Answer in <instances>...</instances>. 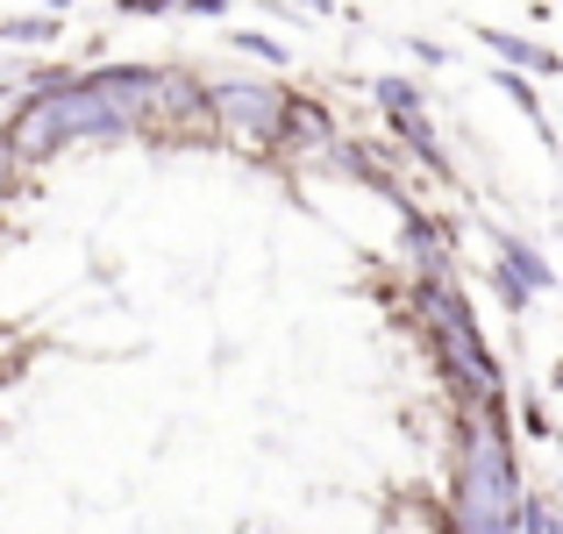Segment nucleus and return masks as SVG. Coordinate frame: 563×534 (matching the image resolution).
<instances>
[{
	"instance_id": "1",
	"label": "nucleus",
	"mask_w": 563,
	"mask_h": 534,
	"mask_svg": "<svg viewBox=\"0 0 563 534\" xmlns=\"http://www.w3.org/2000/svg\"><path fill=\"white\" fill-rule=\"evenodd\" d=\"M278 114H286V86L278 79H250V71L207 79V136L235 143L243 157H264V165H272Z\"/></svg>"
},
{
	"instance_id": "2",
	"label": "nucleus",
	"mask_w": 563,
	"mask_h": 534,
	"mask_svg": "<svg viewBox=\"0 0 563 534\" xmlns=\"http://www.w3.org/2000/svg\"><path fill=\"white\" fill-rule=\"evenodd\" d=\"M343 136L335 129V114L321 108L314 93H300V86H286V114H278V143H272V165H314L329 143Z\"/></svg>"
},
{
	"instance_id": "3",
	"label": "nucleus",
	"mask_w": 563,
	"mask_h": 534,
	"mask_svg": "<svg viewBox=\"0 0 563 534\" xmlns=\"http://www.w3.org/2000/svg\"><path fill=\"white\" fill-rule=\"evenodd\" d=\"M478 43L499 57L493 71H514V79H563V57H556V43H542V36H521V29L478 22Z\"/></svg>"
},
{
	"instance_id": "4",
	"label": "nucleus",
	"mask_w": 563,
	"mask_h": 534,
	"mask_svg": "<svg viewBox=\"0 0 563 534\" xmlns=\"http://www.w3.org/2000/svg\"><path fill=\"white\" fill-rule=\"evenodd\" d=\"M493 271H507L521 292H556V271L521 229H493Z\"/></svg>"
},
{
	"instance_id": "5",
	"label": "nucleus",
	"mask_w": 563,
	"mask_h": 534,
	"mask_svg": "<svg viewBox=\"0 0 563 534\" xmlns=\"http://www.w3.org/2000/svg\"><path fill=\"white\" fill-rule=\"evenodd\" d=\"M372 100L385 108V122H407V114H428V93H421V79H407V71H378V79H372Z\"/></svg>"
},
{
	"instance_id": "6",
	"label": "nucleus",
	"mask_w": 563,
	"mask_h": 534,
	"mask_svg": "<svg viewBox=\"0 0 563 534\" xmlns=\"http://www.w3.org/2000/svg\"><path fill=\"white\" fill-rule=\"evenodd\" d=\"M514 427H521L528 442H556V413L542 392H514Z\"/></svg>"
},
{
	"instance_id": "7",
	"label": "nucleus",
	"mask_w": 563,
	"mask_h": 534,
	"mask_svg": "<svg viewBox=\"0 0 563 534\" xmlns=\"http://www.w3.org/2000/svg\"><path fill=\"white\" fill-rule=\"evenodd\" d=\"M57 36V14H0V43H22V51H36V43Z\"/></svg>"
},
{
	"instance_id": "8",
	"label": "nucleus",
	"mask_w": 563,
	"mask_h": 534,
	"mask_svg": "<svg viewBox=\"0 0 563 534\" xmlns=\"http://www.w3.org/2000/svg\"><path fill=\"white\" fill-rule=\"evenodd\" d=\"M229 43H235V51H243V57H264V65H272V71H278V65H286V57H292L286 43H278V36H264V29H229Z\"/></svg>"
},
{
	"instance_id": "9",
	"label": "nucleus",
	"mask_w": 563,
	"mask_h": 534,
	"mask_svg": "<svg viewBox=\"0 0 563 534\" xmlns=\"http://www.w3.org/2000/svg\"><path fill=\"white\" fill-rule=\"evenodd\" d=\"M485 286H493V292H499V314H507V321H521V314H528V307H536V292H521V286H514V278H507V271H493V278H485Z\"/></svg>"
},
{
	"instance_id": "10",
	"label": "nucleus",
	"mask_w": 563,
	"mask_h": 534,
	"mask_svg": "<svg viewBox=\"0 0 563 534\" xmlns=\"http://www.w3.org/2000/svg\"><path fill=\"white\" fill-rule=\"evenodd\" d=\"M22 186H29V171L14 165V151L0 143V200H8V192H22Z\"/></svg>"
},
{
	"instance_id": "11",
	"label": "nucleus",
	"mask_w": 563,
	"mask_h": 534,
	"mask_svg": "<svg viewBox=\"0 0 563 534\" xmlns=\"http://www.w3.org/2000/svg\"><path fill=\"white\" fill-rule=\"evenodd\" d=\"M179 14H192V22H229V0H186Z\"/></svg>"
},
{
	"instance_id": "12",
	"label": "nucleus",
	"mask_w": 563,
	"mask_h": 534,
	"mask_svg": "<svg viewBox=\"0 0 563 534\" xmlns=\"http://www.w3.org/2000/svg\"><path fill=\"white\" fill-rule=\"evenodd\" d=\"M407 51L421 57V65H450V43H428V36H407Z\"/></svg>"
},
{
	"instance_id": "13",
	"label": "nucleus",
	"mask_w": 563,
	"mask_h": 534,
	"mask_svg": "<svg viewBox=\"0 0 563 534\" xmlns=\"http://www.w3.org/2000/svg\"><path fill=\"white\" fill-rule=\"evenodd\" d=\"M550 392H563V364H556V370H550Z\"/></svg>"
},
{
	"instance_id": "14",
	"label": "nucleus",
	"mask_w": 563,
	"mask_h": 534,
	"mask_svg": "<svg viewBox=\"0 0 563 534\" xmlns=\"http://www.w3.org/2000/svg\"><path fill=\"white\" fill-rule=\"evenodd\" d=\"M556 300H563V278H556Z\"/></svg>"
},
{
	"instance_id": "15",
	"label": "nucleus",
	"mask_w": 563,
	"mask_h": 534,
	"mask_svg": "<svg viewBox=\"0 0 563 534\" xmlns=\"http://www.w3.org/2000/svg\"><path fill=\"white\" fill-rule=\"evenodd\" d=\"M556 521H563V499H556Z\"/></svg>"
},
{
	"instance_id": "16",
	"label": "nucleus",
	"mask_w": 563,
	"mask_h": 534,
	"mask_svg": "<svg viewBox=\"0 0 563 534\" xmlns=\"http://www.w3.org/2000/svg\"><path fill=\"white\" fill-rule=\"evenodd\" d=\"M556 442H563V421H556Z\"/></svg>"
}]
</instances>
